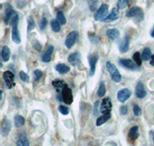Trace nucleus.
Masks as SVG:
<instances>
[{"label":"nucleus","instance_id":"f257e3e1","mask_svg":"<svg viewBox=\"0 0 154 146\" xmlns=\"http://www.w3.org/2000/svg\"><path fill=\"white\" fill-rule=\"evenodd\" d=\"M106 68L109 72V74H110L111 78H112L114 82H117V83L121 82V80H122V75H121L119 70L116 68L115 65L111 63L110 62H107Z\"/></svg>","mask_w":154,"mask_h":146},{"label":"nucleus","instance_id":"f03ea898","mask_svg":"<svg viewBox=\"0 0 154 146\" xmlns=\"http://www.w3.org/2000/svg\"><path fill=\"white\" fill-rule=\"evenodd\" d=\"M126 16L129 18H137L139 21H141L143 19V11L139 6H134L127 11Z\"/></svg>","mask_w":154,"mask_h":146},{"label":"nucleus","instance_id":"7ed1b4c3","mask_svg":"<svg viewBox=\"0 0 154 146\" xmlns=\"http://www.w3.org/2000/svg\"><path fill=\"white\" fill-rule=\"evenodd\" d=\"M109 11V5L107 4H102L100 9L97 10L94 16V19L96 21H103L107 16Z\"/></svg>","mask_w":154,"mask_h":146},{"label":"nucleus","instance_id":"20e7f679","mask_svg":"<svg viewBox=\"0 0 154 146\" xmlns=\"http://www.w3.org/2000/svg\"><path fill=\"white\" fill-rule=\"evenodd\" d=\"M2 78H3L8 89H11L13 87H15V85H16V82H15V75L12 71H5L3 73V75H2Z\"/></svg>","mask_w":154,"mask_h":146},{"label":"nucleus","instance_id":"39448f33","mask_svg":"<svg viewBox=\"0 0 154 146\" xmlns=\"http://www.w3.org/2000/svg\"><path fill=\"white\" fill-rule=\"evenodd\" d=\"M61 95L62 99L66 104H72V102H73V96H72V90L68 87V85L66 86L65 88H63Z\"/></svg>","mask_w":154,"mask_h":146},{"label":"nucleus","instance_id":"423d86ee","mask_svg":"<svg viewBox=\"0 0 154 146\" xmlns=\"http://www.w3.org/2000/svg\"><path fill=\"white\" fill-rule=\"evenodd\" d=\"M119 65L121 66H123L124 68H127L129 70H132V71H136L139 68L140 66L137 65L136 64V62L133 61H132L131 59H119Z\"/></svg>","mask_w":154,"mask_h":146},{"label":"nucleus","instance_id":"0eeeda50","mask_svg":"<svg viewBox=\"0 0 154 146\" xmlns=\"http://www.w3.org/2000/svg\"><path fill=\"white\" fill-rule=\"evenodd\" d=\"M78 35H78V32L76 31H72L71 32L69 33L65 42V45L67 49H70L75 45Z\"/></svg>","mask_w":154,"mask_h":146},{"label":"nucleus","instance_id":"6e6552de","mask_svg":"<svg viewBox=\"0 0 154 146\" xmlns=\"http://www.w3.org/2000/svg\"><path fill=\"white\" fill-rule=\"evenodd\" d=\"M89 65H90V71H89V76H93L96 72V67L97 62L99 60V56L97 54L90 55L88 57Z\"/></svg>","mask_w":154,"mask_h":146},{"label":"nucleus","instance_id":"1a4fd4ad","mask_svg":"<svg viewBox=\"0 0 154 146\" xmlns=\"http://www.w3.org/2000/svg\"><path fill=\"white\" fill-rule=\"evenodd\" d=\"M112 105L111 99L109 97H106L103 99L101 107H100V111L103 114L110 113L111 110H112Z\"/></svg>","mask_w":154,"mask_h":146},{"label":"nucleus","instance_id":"9d476101","mask_svg":"<svg viewBox=\"0 0 154 146\" xmlns=\"http://www.w3.org/2000/svg\"><path fill=\"white\" fill-rule=\"evenodd\" d=\"M132 95L131 91L129 89H123L119 90L117 93V99L119 102L124 103L130 99Z\"/></svg>","mask_w":154,"mask_h":146},{"label":"nucleus","instance_id":"9b49d317","mask_svg":"<svg viewBox=\"0 0 154 146\" xmlns=\"http://www.w3.org/2000/svg\"><path fill=\"white\" fill-rule=\"evenodd\" d=\"M119 18V9H118L117 8H113V9H112V11H111L110 14L108 16H106V17L102 22L105 23H112V22L116 21Z\"/></svg>","mask_w":154,"mask_h":146},{"label":"nucleus","instance_id":"f8f14e48","mask_svg":"<svg viewBox=\"0 0 154 146\" xmlns=\"http://www.w3.org/2000/svg\"><path fill=\"white\" fill-rule=\"evenodd\" d=\"M135 96L138 99H143L146 96V91L144 88L143 84L141 82H138L135 89Z\"/></svg>","mask_w":154,"mask_h":146},{"label":"nucleus","instance_id":"ddd939ff","mask_svg":"<svg viewBox=\"0 0 154 146\" xmlns=\"http://www.w3.org/2000/svg\"><path fill=\"white\" fill-rule=\"evenodd\" d=\"M81 55L79 52H72L69 56L68 62L72 66H78L81 62Z\"/></svg>","mask_w":154,"mask_h":146},{"label":"nucleus","instance_id":"4468645a","mask_svg":"<svg viewBox=\"0 0 154 146\" xmlns=\"http://www.w3.org/2000/svg\"><path fill=\"white\" fill-rule=\"evenodd\" d=\"M130 36L126 35L125 36V38H123V40L122 41V42L119 44V49L120 51V52H122V53H126V52H128L129 48H130Z\"/></svg>","mask_w":154,"mask_h":146},{"label":"nucleus","instance_id":"2eb2a0df","mask_svg":"<svg viewBox=\"0 0 154 146\" xmlns=\"http://www.w3.org/2000/svg\"><path fill=\"white\" fill-rule=\"evenodd\" d=\"M12 39L16 44H19L21 42L20 35H19V29H18V24L12 26Z\"/></svg>","mask_w":154,"mask_h":146},{"label":"nucleus","instance_id":"dca6fc26","mask_svg":"<svg viewBox=\"0 0 154 146\" xmlns=\"http://www.w3.org/2000/svg\"><path fill=\"white\" fill-rule=\"evenodd\" d=\"M11 127H12V125H11L10 121L7 119V118H5L2 124V131H1V132H2V135H8L9 132H10Z\"/></svg>","mask_w":154,"mask_h":146},{"label":"nucleus","instance_id":"f3484780","mask_svg":"<svg viewBox=\"0 0 154 146\" xmlns=\"http://www.w3.org/2000/svg\"><path fill=\"white\" fill-rule=\"evenodd\" d=\"M53 51H54V47L53 45H49L43 55L42 56V60L44 62H49L51 61V56L53 55Z\"/></svg>","mask_w":154,"mask_h":146},{"label":"nucleus","instance_id":"a211bd4d","mask_svg":"<svg viewBox=\"0 0 154 146\" xmlns=\"http://www.w3.org/2000/svg\"><path fill=\"white\" fill-rule=\"evenodd\" d=\"M128 136H129V138H130L131 141H136V140L139 138V136H140L138 126H133V127H132L131 129H130V132H129Z\"/></svg>","mask_w":154,"mask_h":146},{"label":"nucleus","instance_id":"6ab92c4d","mask_svg":"<svg viewBox=\"0 0 154 146\" xmlns=\"http://www.w3.org/2000/svg\"><path fill=\"white\" fill-rule=\"evenodd\" d=\"M14 12L15 11L13 10V9H12V5H9V4H8L7 7H6V9H5V17H4V22H5V23L6 25L9 24L10 19H11V17H12V14H13V12Z\"/></svg>","mask_w":154,"mask_h":146},{"label":"nucleus","instance_id":"aec40b11","mask_svg":"<svg viewBox=\"0 0 154 146\" xmlns=\"http://www.w3.org/2000/svg\"><path fill=\"white\" fill-rule=\"evenodd\" d=\"M106 34L107 37L110 38L111 40H115V39L119 38V35H120L119 30H117L116 29H109L106 30Z\"/></svg>","mask_w":154,"mask_h":146},{"label":"nucleus","instance_id":"412c9836","mask_svg":"<svg viewBox=\"0 0 154 146\" xmlns=\"http://www.w3.org/2000/svg\"><path fill=\"white\" fill-rule=\"evenodd\" d=\"M56 71L60 73V75H65L70 71V68L66 65L63 64V63H59L55 67Z\"/></svg>","mask_w":154,"mask_h":146},{"label":"nucleus","instance_id":"4be33fe9","mask_svg":"<svg viewBox=\"0 0 154 146\" xmlns=\"http://www.w3.org/2000/svg\"><path fill=\"white\" fill-rule=\"evenodd\" d=\"M52 85H53V87L57 90V92H60L63 89V88H65L67 86L66 83L63 80H60V79H55L52 82Z\"/></svg>","mask_w":154,"mask_h":146},{"label":"nucleus","instance_id":"5701e85b","mask_svg":"<svg viewBox=\"0 0 154 146\" xmlns=\"http://www.w3.org/2000/svg\"><path fill=\"white\" fill-rule=\"evenodd\" d=\"M111 114L110 113H106L103 114L102 116L99 117L96 120V126H101L102 125H103L105 122H106L107 121H109L111 118Z\"/></svg>","mask_w":154,"mask_h":146},{"label":"nucleus","instance_id":"b1692460","mask_svg":"<svg viewBox=\"0 0 154 146\" xmlns=\"http://www.w3.org/2000/svg\"><path fill=\"white\" fill-rule=\"evenodd\" d=\"M1 56H2V59L3 62H8L10 59V49L7 45L3 46L1 52Z\"/></svg>","mask_w":154,"mask_h":146},{"label":"nucleus","instance_id":"393cba45","mask_svg":"<svg viewBox=\"0 0 154 146\" xmlns=\"http://www.w3.org/2000/svg\"><path fill=\"white\" fill-rule=\"evenodd\" d=\"M15 126L16 128H21L25 125V118L22 115H17L14 118Z\"/></svg>","mask_w":154,"mask_h":146},{"label":"nucleus","instance_id":"a878e982","mask_svg":"<svg viewBox=\"0 0 154 146\" xmlns=\"http://www.w3.org/2000/svg\"><path fill=\"white\" fill-rule=\"evenodd\" d=\"M51 24V28L53 29V32H59L61 30V26H60V22L58 21L57 19H53L50 23Z\"/></svg>","mask_w":154,"mask_h":146},{"label":"nucleus","instance_id":"bb28decb","mask_svg":"<svg viewBox=\"0 0 154 146\" xmlns=\"http://www.w3.org/2000/svg\"><path fill=\"white\" fill-rule=\"evenodd\" d=\"M152 57V52L149 48H145L143 51L142 53V59L144 61H148L149 59H151Z\"/></svg>","mask_w":154,"mask_h":146},{"label":"nucleus","instance_id":"cd10ccee","mask_svg":"<svg viewBox=\"0 0 154 146\" xmlns=\"http://www.w3.org/2000/svg\"><path fill=\"white\" fill-rule=\"evenodd\" d=\"M16 145L19 146H29V142L27 138L25 135H21L19 137V138L17 140L16 142Z\"/></svg>","mask_w":154,"mask_h":146},{"label":"nucleus","instance_id":"c85d7f7f","mask_svg":"<svg viewBox=\"0 0 154 146\" xmlns=\"http://www.w3.org/2000/svg\"><path fill=\"white\" fill-rule=\"evenodd\" d=\"M106 85H105V82L103 81H102L100 84V87H99L98 90H97V96L99 97L102 98L106 94Z\"/></svg>","mask_w":154,"mask_h":146},{"label":"nucleus","instance_id":"c756f323","mask_svg":"<svg viewBox=\"0 0 154 146\" xmlns=\"http://www.w3.org/2000/svg\"><path fill=\"white\" fill-rule=\"evenodd\" d=\"M133 61L136 62V64L140 67L141 65H142V57H141V56H140V52H135L133 56Z\"/></svg>","mask_w":154,"mask_h":146},{"label":"nucleus","instance_id":"7c9ffc66","mask_svg":"<svg viewBox=\"0 0 154 146\" xmlns=\"http://www.w3.org/2000/svg\"><path fill=\"white\" fill-rule=\"evenodd\" d=\"M56 19H57L58 21L60 22V23L62 25V26L66 25V19L65 16H64V14H63L62 12H57V15H56Z\"/></svg>","mask_w":154,"mask_h":146},{"label":"nucleus","instance_id":"2f4dec72","mask_svg":"<svg viewBox=\"0 0 154 146\" xmlns=\"http://www.w3.org/2000/svg\"><path fill=\"white\" fill-rule=\"evenodd\" d=\"M35 21H34L32 16H30L28 19V28H27V31L28 32L32 31V30H33L34 29H35Z\"/></svg>","mask_w":154,"mask_h":146},{"label":"nucleus","instance_id":"473e14b6","mask_svg":"<svg viewBox=\"0 0 154 146\" xmlns=\"http://www.w3.org/2000/svg\"><path fill=\"white\" fill-rule=\"evenodd\" d=\"M18 23H19V15L16 13V12H14L10 19L9 24H10L11 26H14V25L18 24Z\"/></svg>","mask_w":154,"mask_h":146},{"label":"nucleus","instance_id":"72a5a7b5","mask_svg":"<svg viewBox=\"0 0 154 146\" xmlns=\"http://www.w3.org/2000/svg\"><path fill=\"white\" fill-rule=\"evenodd\" d=\"M88 3L89 5V9L92 12H94L97 8V5H98V1L97 0H88Z\"/></svg>","mask_w":154,"mask_h":146},{"label":"nucleus","instance_id":"f704fd0d","mask_svg":"<svg viewBox=\"0 0 154 146\" xmlns=\"http://www.w3.org/2000/svg\"><path fill=\"white\" fill-rule=\"evenodd\" d=\"M58 109H59L60 113L63 115H67L69 113V109L68 107H66L65 105H60Z\"/></svg>","mask_w":154,"mask_h":146},{"label":"nucleus","instance_id":"c9c22d12","mask_svg":"<svg viewBox=\"0 0 154 146\" xmlns=\"http://www.w3.org/2000/svg\"><path fill=\"white\" fill-rule=\"evenodd\" d=\"M129 4V0H119L118 1V8L119 9H123L126 7Z\"/></svg>","mask_w":154,"mask_h":146},{"label":"nucleus","instance_id":"e433bc0d","mask_svg":"<svg viewBox=\"0 0 154 146\" xmlns=\"http://www.w3.org/2000/svg\"><path fill=\"white\" fill-rule=\"evenodd\" d=\"M133 113L136 116H140V115H142V109L140 108V106L138 105H133Z\"/></svg>","mask_w":154,"mask_h":146},{"label":"nucleus","instance_id":"4c0bfd02","mask_svg":"<svg viewBox=\"0 0 154 146\" xmlns=\"http://www.w3.org/2000/svg\"><path fill=\"white\" fill-rule=\"evenodd\" d=\"M33 74H34V77H35V82H38V81L40 80L41 78L42 77V75H43V73H42V71L39 69L35 70L33 72Z\"/></svg>","mask_w":154,"mask_h":146},{"label":"nucleus","instance_id":"58836bf2","mask_svg":"<svg viewBox=\"0 0 154 146\" xmlns=\"http://www.w3.org/2000/svg\"><path fill=\"white\" fill-rule=\"evenodd\" d=\"M19 76H20V78H21L22 80L25 82H29V76L27 75L26 73L25 72V71H21L19 72Z\"/></svg>","mask_w":154,"mask_h":146},{"label":"nucleus","instance_id":"ea45409f","mask_svg":"<svg viewBox=\"0 0 154 146\" xmlns=\"http://www.w3.org/2000/svg\"><path fill=\"white\" fill-rule=\"evenodd\" d=\"M99 105H100V101H96V102L94 103V105H93V115H94L95 116H97L99 114V110H98Z\"/></svg>","mask_w":154,"mask_h":146},{"label":"nucleus","instance_id":"a19ab883","mask_svg":"<svg viewBox=\"0 0 154 146\" xmlns=\"http://www.w3.org/2000/svg\"><path fill=\"white\" fill-rule=\"evenodd\" d=\"M47 19H46V18L45 17V16H42V20H41L40 22V29L41 30H43L44 29L46 28V26H47Z\"/></svg>","mask_w":154,"mask_h":146},{"label":"nucleus","instance_id":"79ce46f5","mask_svg":"<svg viewBox=\"0 0 154 146\" xmlns=\"http://www.w3.org/2000/svg\"><path fill=\"white\" fill-rule=\"evenodd\" d=\"M119 111L122 115H126L128 113V106L127 105H122L119 108Z\"/></svg>","mask_w":154,"mask_h":146},{"label":"nucleus","instance_id":"37998d69","mask_svg":"<svg viewBox=\"0 0 154 146\" xmlns=\"http://www.w3.org/2000/svg\"><path fill=\"white\" fill-rule=\"evenodd\" d=\"M150 65L152 66H154V55L153 56H152V57H151V59H150Z\"/></svg>","mask_w":154,"mask_h":146},{"label":"nucleus","instance_id":"c03bdc74","mask_svg":"<svg viewBox=\"0 0 154 146\" xmlns=\"http://www.w3.org/2000/svg\"><path fill=\"white\" fill-rule=\"evenodd\" d=\"M150 35H151V36L152 37V38H154V26H153V28H152V30L151 31Z\"/></svg>","mask_w":154,"mask_h":146},{"label":"nucleus","instance_id":"a18cd8bd","mask_svg":"<svg viewBox=\"0 0 154 146\" xmlns=\"http://www.w3.org/2000/svg\"><path fill=\"white\" fill-rule=\"evenodd\" d=\"M0 95H1V98H0V100H2V90H1V92H0Z\"/></svg>","mask_w":154,"mask_h":146},{"label":"nucleus","instance_id":"49530a36","mask_svg":"<svg viewBox=\"0 0 154 146\" xmlns=\"http://www.w3.org/2000/svg\"><path fill=\"white\" fill-rule=\"evenodd\" d=\"M153 143H154V136H153Z\"/></svg>","mask_w":154,"mask_h":146}]
</instances>
